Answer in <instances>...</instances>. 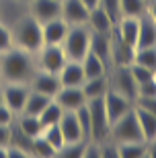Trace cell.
<instances>
[{
    "label": "cell",
    "mask_w": 156,
    "mask_h": 158,
    "mask_svg": "<svg viewBox=\"0 0 156 158\" xmlns=\"http://www.w3.org/2000/svg\"><path fill=\"white\" fill-rule=\"evenodd\" d=\"M58 125L62 129L66 144L82 140V129H80V123H78V117H76V111H64Z\"/></svg>",
    "instance_id": "d6986e66"
},
{
    "label": "cell",
    "mask_w": 156,
    "mask_h": 158,
    "mask_svg": "<svg viewBox=\"0 0 156 158\" xmlns=\"http://www.w3.org/2000/svg\"><path fill=\"white\" fill-rule=\"evenodd\" d=\"M84 150H86V142L78 140V142L64 144V148L60 150V154H62V156H70V158H84Z\"/></svg>",
    "instance_id": "836d02e7"
},
{
    "label": "cell",
    "mask_w": 156,
    "mask_h": 158,
    "mask_svg": "<svg viewBox=\"0 0 156 158\" xmlns=\"http://www.w3.org/2000/svg\"><path fill=\"white\" fill-rule=\"evenodd\" d=\"M76 117H78V123H80V129H82V140L91 142V138H93V125H91V113H88L86 103L76 109Z\"/></svg>",
    "instance_id": "d6a6232c"
},
{
    "label": "cell",
    "mask_w": 156,
    "mask_h": 158,
    "mask_svg": "<svg viewBox=\"0 0 156 158\" xmlns=\"http://www.w3.org/2000/svg\"><path fill=\"white\" fill-rule=\"evenodd\" d=\"M80 64H82V70H84V76H86V78L105 76V74H109V70H111L109 66L105 64L97 53L91 52V49H88V53L80 60Z\"/></svg>",
    "instance_id": "7402d4cb"
},
{
    "label": "cell",
    "mask_w": 156,
    "mask_h": 158,
    "mask_svg": "<svg viewBox=\"0 0 156 158\" xmlns=\"http://www.w3.org/2000/svg\"><path fill=\"white\" fill-rule=\"evenodd\" d=\"M29 88L35 90V93H41V94L53 99V97L58 94V90L62 88V84H60L58 74H49V72H43V70H35V74L29 80Z\"/></svg>",
    "instance_id": "30bf717a"
},
{
    "label": "cell",
    "mask_w": 156,
    "mask_h": 158,
    "mask_svg": "<svg viewBox=\"0 0 156 158\" xmlns=\"http://www.w3.org/2000/svg\"><path fill=\"white\" fill-rule=\"evenodd\" d=\"M133 105L142 107V109H146V111H150L156 115V97H138V99L133 101Z\"/></svg>",
    "instance_id": "74e56055"
},
{
    "label": "cell",
    "mask_w": 156,
    "mask_h": 158,
    "mask_svg": "<svg viewBox=\"0 0 156 158\" xmlns=\"http://www.w3.org/2000/svg\"><path fill=\"white\" fill-rule=\"evenodd\" d=\"M109 90V76H97V78H86L82 84V93L88 99H101L105 93Z\"/></svg>",
    "instance_id": "cb8c5ba5"
},
{
    "label": "cell",
    "mask_w": 156,
    "mask_h": 158,
    "mask_svg": "<svg viewBox=\"0 0 156 158\" xmlns=\"http://www.w3.org/2000/svg\"><path fill=\"white\" fill-rule=\"evenodd\" d=\"M103 105H105V111H107L109 121L113 123V121H117V119L121 117V115H125L127 111H132L133 101H129L127 97H123V94H119L117 90L109 88V90L103 94Z\"/></svg>",
    "instance_id": "9c48e42d"
},
{
    "label": "cell",
    "mask_w": 156,
    "mask_h": 158,
    "mask_svg": "<svg viewBox=\"0 0 156 158\" xmlns=\"http://www.w3.org/2000/svg\"><path fill=\"white\" fill-rule=\"evenodd\" d=\"M115 29V27H113ZM133 47L123 43L119 37L115 35V31L111 33V68L113 66H129L133 62Z\"/></svg>",
    "instance_id": "2e32d148"
},
{
    "label": "cell",
    "mask_w": 156,
    "mask_h": 158,
    "mask_svg": "<svg viewBox=\"0 0 156 158\" xmlns=\"http://www.w3.org/2000/svg\"><path fill=\"white\" fill-rule=\"evenodd\" d=\"M82 2H84V4H86V8H91V10H93L95 6L101 4V0H82Z\"/></svg>",
    "instance_id": "7bdbcfd3"
},
{
    "label": "cell",
    "mask_w": 156,
    "mask_h": 158,
    "mask_svg": "<svg viewBox=\"0 0 156 158\" xmlns=\"http://www.w3.org/2000/svg\"><path fill=\"white\" fill-rule=\"evenodd\" d=\"M62 49L68 60H82L91 49V29L86 25H70L62 41Z\"/></svg>",
    "instance_id": "3957f363"
},
{
    "label": "cell",
    "mask_w": 156,
    "mask_h": 158,
    "mask_svg": "<svg viewBox=\"0 0 156 158\" xmlns=\"http://www.w3.org/2000/svg\"><path fill=\"white\" fill-rule=\"evenodd\" d=\"M31 156L47 158V156H58V152H56V148L39 134V135H35L33 140H31Z\"/></svg>",
    "instance_id": "4dcf8cb0"
},
{
    "label": "cell",
    "mask_w": 156,
    "mask_h": 158,
    "mask_svg": "<svg viewBox=\"0 0 156 158\" xmlns=\"http://www.w3.org/2000/svg\"><path fill=\"white\" fill-rule=\"evenodd\" d=\"M66 62H68V58H66L62 45H56V43H43V47L35 53L37 70L49 72V74H58Z\"/></svg>",
    "instance_id": "8992f818"
},
{
    "label": "cell",
    "mask_w": 156,
    "mask_h": 158,
    "mask_svg": "<svg viewBox=\"0 0 156 158\" xmlns=\"http://www.w3.org/2000/svg\"><path fill=\"white\" fill-rule=\"evenodd\" d=\"M101 8H105L107 10V15H109L113 21L117 23V19L121 17V12H119V0H101Z\"/></svg>",
    "instance_id": "8d00e7d4"
},
{
    "label": "cell",
    "mask_w": 156,
    "mask_h": 158,
    "mask_svg": "<svg viewBox=\"0 0 156 158\" xmlns=\"http://www.w3.org/2000/svg\"><path fill=\"white\" fill-rule=\"evenodd\" d=\"M109 88L117 90L119 94L127 97L129 101H136V97H138V82L133 78L129 66H113L111 68Z\"/></svg>",
    "instance_id": "52a82bcc"
},
{
    "label": "cell",
    "mask_w": 156,
    "mask_h": 158,
    "mask_svg": "<svg viewBox=\"0 0 156 158\" xmlns=\"http://www.w3.org/2000/svg\"><path fill=\"white\" fill-rule=\"evenodd\" d=\"M12 138V123L11 125H0V144L2 146H8Z\"/></svg>",
    "instance_id": "ab89813d"
},
{
    "label": "cell",
    "mask_w": 156,
    "mask_h": 158,
    "mask_svg": "<svg viewBox=\"0 0 156 158\" xmlns=\"http://www.w3.org/2000/svg\"><path fill=\"white\" fill-rule=\"evenodd\" d=\"M41 135H43V138H45V140L49 142L53 148H56V152L60 154V150H62L64 144H66V140H64V134H62V129H60L58 123H53V125H47V127H43Z\"/></svg>",
    "instance_id": "1f68e13d"
},
{
    "label": "cell",
    "mask_w": 156,
    "mask_h": 158,
    "mask_svg": "<svg viewBox=\"0 0 156 158\" xmlns=\"http://www.w3.org/2000/svg\"><path fill=\"white\" fill-rule=\"evenodd\" d=\"M119 12L121 17L140 19L142 15H146V0H119Z\"/></svg>",
    "instance_id": "f1b7e54d"
},
{
    "label": "cell",
    "mask_w": 156,
    "mask_h": 158,
    "mask_svg": "<svg viewBox=\"0 0 156 158\" xmlns=\"http://www.w3.org/2000/svg\"><path fill=\"white\" fill-rule=\"evenodd\" d=\"M15 121V113L6 105H0V125H11Z\"/></svg>",
    "instance_id": "f35d334b"
},
{
    "label": "cell",
    "mask_w": 156,
    "mask_h": 158,
    "mask_svg": "<svg viewBox=\"0 0 156 158\" xmlns=\"http://www.w3.org/2000/svg\"><path fill=\"white\" fill-rule=\"evenodd\" d=\"M31 17L39 23H47L52 19L62 17V2L60 0H31Z\"/></svg>",
    "instance_id": "4fadbf2b"
},
{
    "label": "cell",
    "mask_w": 156,
    "mask_h": 158,
    "mask_svg": "<svg viewBox=\"0 0 156 158\" xmlns=\"http://www.w3.org/2000/svg\"><path fill=\"white\" fill-rule=\"evenodd\" d=\"M117 158H138L146 156V142H115Z\"/></svg>",
    "instance_id": "484cf974"
},
{
    "label": "cell",
    "mask_w": 156,
    "mask_h": 158,
    "mask_svg": "<svg viewBox=\"0 0 156 158\" xmlns=\"http://www.w3.org/2000/svg\"><path fill=\"white\" fill-rule=\"evenodd\" d=\"M138 29H140V19L136 17H119L115 23V35L127 43L129 47L136 49V41H138Z\"/></svg>",
    "instance_id": "9a60e30c"
},
{
    "label": "cell",
    "mask_w": 156,
    "mask_h": 158,
    "mask_svg": "<svg viewBox=\"0 0 156 158\" xmlns=\"http://www.w3.org/2000/svg\"><path fill=\"white\" fill-rule=\"evenodd\" d=\"M146 15L156 23V0H146Z\"/></svg>",
    "instance_id": "60d3db41"
},
{
    "label": "cell",
    "mask_w": 156,
    "mask_h": 158,
    "mask_svg": "<svg viewBox=\"0 0 156 158\" xmlns=\"http://www.w3.org/2000/svg\"><path fill=\"white\" fill-rule=\"evenodd\" d=\"M133 62L156 72V45L154 47H140V49H136V52H133Z\"/></svg>",
    "instance_id": "f546056e"
},
{
    "label": "cell",
    "mask_w": 156,
    "mask_h": 158,
    "mask_svg": "<svg viewBox=\"0 0 156 158\" xmlns=\"http://www.w3.org/2000/svg\"><path fill=\"white\" fill-rule=\"evenodd\" d=\"M52 101V97H45L41 93H35V90H29L27 94V101H25V107L21 113H29V115H39L43 111V107Z\"/></svg>",
    "instance_id": "4316f807"
},
{
    "label": "cell",
    "mask_w": 156,
    "mask_h": 158,
    "mask_svg": "<svg viewBox=\"0 0 156 158\" xmlns=\"http://www.w3.org/2000/svg\"><path fill=\"white\" fill-rule=\"evenodd\" d=\"M109 140H113V142H146L133 109L127 111L125 115H121L117 121L111 123Z\"/></svg>",
    "instance_id": "277c9868"
},
{
    "label": "cell",
    "mask_w": 156,
    "mask_h": 158,
    "mask_svg": "<svg viewBox=\"0 0 156 158\" xmlns=\"http://www.w3.org/2000/svg\"><path fill=\"white\" fill-rule=\"evenodd\" d=\"M146 156L156 158V138H154V140H148V142H146Z\"/></svg>",
    "instance_id": "b9f144b4"
},
{
    "label": "cell",
    "mask_w": 156,
    "mask_h": 158,
    "mask_svg": "<svg viewBox=\"0 0 156 158\" xmlns=\"http://www.w3.org/2000/svg\"><path fill=\"white\" fill-rule=\"evenodd\" d=\"M12 39L15 45L25 49L29 53H37L43 47V31H41V23L35 17H23L15 25L12 29Z\"/></svg>",
    "instance_id": "7a4b0ae2"
},
{
    "label": "cell",
    "mask_w": 156,
    "mask_h": 158,
    "mask_svg": "<svg viewBox=\"0 0 156 158\" xmlns=\"http://www.w3.org/2000/svg\"><path fill=\"white\" fill-rule=\"evenodd\" d=\"M86 27L91 31H97V33H105V35H111L113 33V27H115V21L107 15L105 8L101 6H95L93 10L88 12V21Z\"/></svg>",
    "instance_id": "ac0fdd59"
},
{
    "label": "cell",
    "mask_w": 156,
    "mask_h": 158,
    "mask_svg": "<svg viewBox=\"0 0 156 158\" xmlns=\"http://www.w3.org/2000/svg\"><path fill=\"white\" fill-rule=\"evenodd\" d=\"M0 86H2V76H0Z\"/></svg>",
    "instance_id": "f6af8a7d"
},
{
    "label": "cell",
    "mask_w": 156,
    "mask_h": 158,
    "mask_svg": "<svg viewBox=\"0 0 156 158\" xmlns=\"http://www.w3.org/2000/svg\"><path fill=\"white\" fill-rule=\"evenodd\" d=\"M129 70H132V74H133V78H136V82H138V84L148 82V80H154V70L144 68V66L136 64V62H132V64H129Z\"/></svg>",
    "instance_id": "e575fe53"
},
{
    "label": "cell",
    "mask_w": 156,
    "mask_h": 158,
    "mask_svg": "<svg viewBox=\"0 0 156 158\" xmlns=\"http://www.w3.org/2000/svg\"><path fill=\"white\" fill-rule=\"evenodd\" d=\"M88 12L91 8L82 0H62V19L68 25H86Z\"/></svg>",
    "instance_id": "8fae6325"
},
{
    "label": "cell",
    "mask_w": 156,
    "mask_h": 158,
    "mask_svg": "<svg viewBox=\"0 0 156 158\" xmlns=\"http://www.w3.org/2000/svg\"><path fill=\"white\" fill-rule=\"evenodd\" d=\"M25 135H29V138H35V135H39L43 131V125H41L39 117L37 115H29V113H19V119L15 123Z\"/></svg>",
    "instance_id": "d4e9b609"
},
{
    "label": "cell",
    "mask_w": 156,
    "mask_h": 158,
    "mask_svg": "<svg viewBox=\"0 0 156 158\" xmlns=\"http://www.w3.org/2000/svg\"><path fill=\"white\" fill-rule=\"evenodd\" d=\"M91 52L97 53L99 58L111 68V35L91 31Z\"/></svg>",
    "instance_id": "44dd1931"
},
{
    "label": "cell",
    "mask_w": 156,
    "mask_h": 158,
    "mask_svg": "<svg viewBox=\"0 0 156 158\" xmlns=\"http://www.w3.org/2000/svg\"><path fill=\"white\" fill-rule=\"evenodd\" d=\"M29 84L27 82H4L2 84V94H4V105L11 109L15 115L23 111L27 94H29Z\"/></svg>",
    "instance_id": "ba28073f"
},
{
    "label": "cell",
    "mask_w": 156,
    "mask_h": 158,
    "mask_svg": "<svg viewBox=\"0 0 156 158\" xmlns=\"http://www.w3.org/2000/svg\"><path fill=\"white\" fill-rule=\"evenodd\" d=\"M86 107H88V113H91V125H93V142H105L109 140V134H111V121L107 117V111H105V105H103V97L101 99H88L86 101Z\"/></svg>",
    "instance_id": "5b68a950"
},
{
    "label": "cell",
    "mask_w": 156,
    "mask_h": 158,
    "mask_svg": "<svg viewBox=\"0 0 156 158\" xmlns=\"http://www.w3.org/2000/svg\"><path fill=\"white\" fill-rule=\"evenodd\" d=\"M23 2H31V0H23Z\"/></svg>",
    "instance_id": "bcb514c9"
},
{
    "label": "cell",
    "mask_w": 156,
    "mask_h": 158,
    "mask_svg": "<svg viewBox=\"0 0 156 158\" xmlns=\"http://www.w3.org/2000/svg\"><path fill=\"white\" fill-rule=\"evenodd\" d=\"M53 101H58L64 111H76L78 107L86 103V97L82 93V86H62L53 97Z\"/></svg>",
    "instance_id": "7c38bea8"
},
{
    "label": "cell",
    "mask_w": 156,
    "mask_h": 158,
    "mask_svg": "<svg viewBox=\"0 0 156 158\" xmlns=\"http://www.w3.org/2000/svg\"><path fill=\"white\" fill-rule=\"evenodd\" d=\"M11 47H15V39H12V31L6 25L0 23V53L8 52Z\"/></svg>",
    "instance_id": "d590c367"
},
{
    "label": "cell",
    "mask_w": 156,
    "mask_h": 158,
    "mask_svg": "<svg viewBox=\"0 0 156 158\" xmlns=\"http://www.w3.org/2000/svg\"><path fill=\"white\" fill-rule=\"evenodd\" d=\"M154 45H156V23L148 15H142V17H140L136 49H140V47H154Z\"/></svg>",
    "instance_id": "ffe728a7"
},
{
    "label": "cell",
    "mask_w": 156,
    "mask_h": 158,
    "mask_svg": "<svg viewBox=\"0 0 156 158\" xmlns=\"http://www.w3.org/2000/svg\"><path fill=\"white\" fill-rule=\"evenodd\" d=\"M70 25L64 21L62 17L52 19L47 23H41V31H43V43H56V45H62L64 37L68 33Z\"/></svg>",
    "instance_id": "e0dca14e"
},
{
    "label": "cell",
    "mask_w": 156,
    "mask_h": 158,
    "mask_svg": "<svg viewBox=\"0 0 156 158\" xmlns=\"http://www.w3.org/2000/svg\"><path fill=\"white\" fill-rule=\"evenodd\" d=\"M133 111H136V117H138V123H140V129H142V135L144 140H154L156 138V115L150 111H146L142 107L133 105Z\"/></svg>",
    "instance_id": "603a6c76"
},
{
    "label": "cell",
    "mask_w": 156,
    "mask_h": 158,
    "mask_svg": "<svg viewBox=\"0 0 156 158\" xmlns=\"http://www.w3.org/2000/svg\"><path fill=\"white\" fill-rule=\"evenodd\" d=\"M0 105H4V94H2V86H0Z\"/></svg>",
    "instance_id": "ee69618b"
},
{
    "label": "cell",
    "mask_w": 156,
    "mask_h": 158,
    "mask_svg": "<svg viewBox=\"0 0 156 158\" xmlns=\"http://www.w3.org/2000/svg\"><path fill=\"white\" fill-rule=\"evenodd\" d=\"M58 78L62 86H82L86 76H84L80 60H68L62 66V70L58 72Z\"/></svg>",
    "instance_id": "5bb4252c"
},
{
    "label": "cell",
    "mask_w": 156,
    "mask_h": 158,
    "mask_svg": "<svg viewBox=\"0 0 156 158\" xmlns=\"http://www.w3.org/2000/svg\"><path fill=\"white\" fill-rule=\"evenodd\" d=\"M35 53H29L21 47H11L8 52L0 53V76L4 82H27L35 74Z\"/></svg>",
    "instance_id": "6da1fadb"
},
{
    "label": "cell",
    "mask_w": 156,
    "mask_h": 158,
    "mask_svg": "<svg viewBox=\"0 0 156 158\" xmlns=\"http://www.w3.org/2000/svg\"><path fill=\"white\" fill-rule=\"evenodd\" d=\"M62 113H64V109L60 107V103L52 99L45 107H43V111H41L37 117H39L41 125H43V127H47V125H53V123H58L60 117H62Z\"/></svg>",
    "instance_id": "83f0119b"
},
{
    "label": "cell",
    "mask_w": 156,
    "mask_h": 158,
    "mask_svg": "<svg viewBox=\"0 0 156 158\" xmlns=\"http://www.w3.org/2000/svg\"><path fill=\"white\" fill-rule=\"evenodd\" d=\"M60 2H62V0H60Z\"/></svg>",
    "instance_id": "7dc6e473"
}]
</instances>
